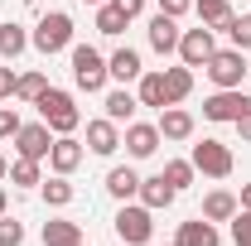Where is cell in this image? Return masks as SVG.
<instances>
[{
  "mask_svg": "<svg viewBox=\"0 0 251 246\" xmlns=\"http://www.w3.org/2000/svg\"><path fill=\"white\" fill-rule=\"evenodd\" d=\"M34 106H39V121L49 125L53 135H73V130L82 125L77 101H73V92H63V87H44V97H39Z\"/></svg>",
  "mask_w": 251,
  "mask_h": 246,
  "instance_id": "cell-1",
  "label": "cell"
},
{
  "mask_svg": "<svg viewBox=\"0 0 251 246\" xmlns=\"http://www.w3.org/2000/svg\"><path fill=\"white\" fill-rule=\"evenodd\" d=\"M68 58H73V87H77V92H87V97L106 92L111 73H106V58L97 53L92 44H73V49H68Z\"/></svg>",
  "mask_w": 251,
  "mask_h": 246,
  "instance_id": "cell-2",
  "label": "cell"
},
{
  "mask_svg": "<svg viewBox=\"0 0 251 246\" xmlns=\"http://www.w3.org/2000/svg\"><path fill=\"white\" fill-rule=\"evenodd\" d=\"M73 15H63V10H53V15H44L39 25H34L29 44L44 53V58H53V53H63V49H73Z\"/></svg>",
  "mask_w": 251,
  "mask_h": 246,
  "instance_id": "cell-3",
  "label": "cell"
},
{
  "mask_svg": "<svg viewBox=\"0 0 251 246\" xmlns=\"http://www.w3.org/2000/svg\"><path fill=\"white\" fill-rule=\"evenodd\" d=\"M116 237H121V246H145L150 237H155V213L145 208V203H121V213H116Z\"/></svg>",
  "mask_w": 251,
  "mask_h": 246,
  "instance_id": "cell-4",
  "label": "cell"
},
{
  "mask_svg": "<svg viewBox=\"0 0 251 246\" xmlns=\"http://www.w3.org/2000/svg\"><path fill=\"white\" fill-rule=\"evenodd\" d=\"M193 169L198 174H208V179H227L232 169H237V159H232V145H222V140H213V135H203L198 145H193Z\"/></svg>",
  "mask_w": 251,
  "mask_h": 246,
  "instance_id": "cell-5",
  "label": "cell"
},
{
  "mask_svg": "<svg viewBox=\"0 0 251 246\" xmlns=\"http://www.w3.org/2000/svg\"><path fill=\"white\" fill-rule=\"evenodd\" d=\"M203 73H208L213 87H242V77H247V53H242V49H218L213 58L203 63Z\"/></svg>",
  "mask_w": 251,
  "mask_h": 246,
  "instance_id": "cell-6",
  "label": "cell"
},
{
  "mask_svg": "<svg viewBox=\"0 0 251 246\" xmlns=\"http://www.w3.org/2000/svg\"><path fill=\"white\" fill-rule=\"evenodd\" d=\"M251 106V97L242 92V87H218V92L203 101V121H213V125H232L242 111Z\"/></svg>",
  "mask_w": 251,
  "mask_h": 246,
  "instance_id": "cell-7",
  "label": "cell"
},
{
  "mask_svg": "<svg viewBox=\"0 0 251 246\" xmlns=\"http://www.w3.org/2000/svg\"><path fill=\"white\" fill-rule=\"evenodd\" d=\"M218 29H208V25H198V29H184L179 34V63L184 68H203V63L218 53Z\"/></svg>",
  "mask_w": 251,
  "mask_h": 246,
  "instance_id": "cell-8",
  "label": "cell"
},
{
  "mask_svg": "<svg viewBox=\"0 0 251 246\" xmlns=\"http://www.w3.org/2000/svg\"><path fill=\"white\" fill-rule=\"evenodd\" d=\"M49 150H53V130L44 121H29V125H20V135H15V154L20 159H49Z\"/></svg>",
  "mask_w": 251,
  "mask_h": 246,
  "instance_id": "cell-9",
  "label": "cell"
},
{
  "mask_svg": "<svg viewBox=\"0 0 251 246\" xmlns=\"http://www.w3.org/2000/svg\"><path fill=\"white\" fill-rule=\"evenodd\" d=\"M121 145H126V154H130V159H150V154L159 150V125L130 121V125L121 130Z\"/></svg>",
  "mask_w": 251,
  "mask_h": 246,
  "instance_id": "cell-10",
  "label": "cell"
},
{
  "mask_svg": "<svg viewBox=\"0 0 251 246\" xmlns=\"http://www.w3.org/2000/svg\"><path fill=\"white\" fill-rule=\"evenodd\" d=\"M87 159V145L82 140H73V135H53V150H49V169L53 174H68L73 179V169Z\"/></svg>",
  "mask_w": 251,
  "mask_h": 246,
  "instance_id": "cell-11",
  "label": "cell"
},
{
  "mask_svg": "<svg viewBox=\"0 0 251 246\" xmlns=\"http://www.w3.org/2000/svg\"><path fill=\"white\" fill-rule=\"evenodd\" d=\"M82 145H87L92 154H101V159L116 154L121 150V125L111 121V116H97V121H87V140H82Z\"/></svg>",
  "mask_w": 251,
  "mask_h": 246,
  "instance_id": "cell-12",
  "label": "cell"
},
{
  "mask_svg": "<svg viewBox=\"0 0 251 246\" xmlns=\"http://www.w3.org/2000/svg\"><path fill=\"white\" fill-rule=\"evenodd\" d=\"M155 125H159V140H174V145L193 140V111H184V106H164Z\"/></svg>",
  "mask_w": 251,
  "mask_h": 246,
  "instance_id": "cell-13",
  "label": "cell"
},
{
  "mask_svg": "<svg viewBox=\"0 0 251 246\" xmlns=\"http://www.w3.org/2000/svg\"><path fill=\"white\" fill-rule=\"evenodd\" d=\"M179 20H169V15H155L150 20V29H145V39H150V49L155 53H179Z\"/></svg>",
  "mask_w": 251,
  "mask_h": 246,
  "instance_id": "cell-14",
  "label": "cell"
},
{
  "mask_svg": "<svg viewBox=\"0 0 251 246\" xmlns=\"http://www.w3.org/2000/svg\"><path fill=\"white\" fill-rule=\"evenodd\" d=\"M179 246H222L218 222H208L203 213L193 217V222H179Z\"/></svg>",
  "mask_w": 251,
  "mask_h": 246,
  "instance_id": "cell-15",
  "label": "cell"
},
{
  "mask_svg": "<svg viewBox=\"0 0 251 246\" xmlns=\"http://www.w3.org/2000/svg\"><path fill=\"white\" fill-rule=\"evenodd\" d=\"M135 198H140L150 213H164V208H174V198H179V193L164 184V174H150V179H140V193H135Z\"/></svg>",
  "mask_w": 251,
  "mask_h": 246,
  "instance_id": "cell-16",
  "label": "cell"
},
{
  "mask_svg": "<svg viewBox=\"0 0 251 246\" xmlns=\"http://www.w3.org/2000/svg\"><path fill=\"white\" fill-rule=\"evenodd\" d=\"M106 73H111V77H116V82H140V73H145V63H140V53H135V49H130V44H126V49H116V53H111V58H106Z\"/></svg>",
  "mask_w": 251,
  "mask_h": 246,
  "instance_id": "cell-17",
  "label": "cell"
},
{
  "mask_svg": "<svg viewBox=\"0 0 251 246\" xmlns=\"http://www.w3.org/2000/svg\"><path fill=\"white\" fill-rule=\"evenodd\" d=\"M106 193H111L116 203H130V198L140 193V174H135L130 164H116V169H106Z\"/></svg>",
  "mask_w": 251,
  "mask_h": 246,
  "instance_id": "cell-18",
  "label": "cell"
},
{
  "mask_svg": "<svg viewBox=\"0 0 251 246\" xmlns=\"http://www.w3.org/2000/svg\"><path fill=\"white\" fill-rule=\"evenodd\" d=\"M135 97H140V106H155V111H164V106H169L164 73H140V82H135Z\"/></svg>",
  "mask_w": 251,
  "mask_h": 246,
  "instance_id": "cell-19",
  "label": "cell"
},
{
  "mask_svg": "<svg viewBox=\"0 0 251 246\" xmlns=\"http://www.w3.org/2000/svg\"><path fill=\"white\" fill-rule=\"evenodd\" d=\"M101 106H106V116H111L116 125H130V121H135V111H140V97L126 92V87H116V92H106Z\"/></svg>",
  "mask_w": 251,
  "mask_h": 246,
  "instance_id": "cell-20",
  "label": "cell"
},
{
  "mask_svg": "<svg viewBox=\"0 0 251 246\" xmlns=\"http://www.w3.org/2000/svg\"><path fill=\"white\" fill-rule=\"evenodd\" d=\"M25 49H29V29L15 25V20H5V25H0V63H15Z\"/></svg>",
  "mask_w": 251,
  "mask_h": 246,
  "instance_id": "cell-21",
  "label": "cell"
},
{
  "mask_svg": "<svg viewBox=\"0 0 251 246\" xmlns=\"http://www.w3.org/2000/svg\"><path fill=\"white\" fill-rule=\"evenodd\" d=\"M44 246H82V227L73 217H53L44 222Z\"/></svg>",
  "mask_w": 251,
  "mask_h": 246,
  "instance_id": "cell-22",
  "label": "cell"
},
{
  "mask_svg": "<svg viewBox=\"0 0 251 246\" xmlns=\"http://www.w3.org/2000/svg\"><path fill=\"white\" fill-rule=\"evenodd\" d=\"M237 208H242V203H237V193H227V188H213V193L203 198V217H208V222H232Z\"/></svg>",
  "mask_w": 251,
  "mask_h": 246,
  "instance_id": "cell-23",
  "label": "cell"
},
{
  "mask_svg": "<svg viewBox=\"0 0 251 246\" xmlns=\"http://www.w3.org/2000/svg\"><path fill=\"white\" fill-rule=\"evenodd\" d=\"M39 198H44L49 208H68V203L77 198V188H73V179H68V174H53L49 184H39Z\"/></svg>",
  "mask_w": 251,
  "mask_h": 246,
  "instance_id": "cell-24",
  "label": "cell"
},
{
  "mask_svg": "<svg viewBox=\"0 0 251 246\" xmlns=\"http://www.w3.org/2000/svg\"><path fill=\"white\" fill-rule=\"evenodd\" d=\"M193 15H198V25L222 29V25L232 20V0H193Z\"/></svg>",
  "mask_w": 251,
  "mask_h": 246,
  "instance_id": "cell-25",
  "label": "cell"
},
{
  "mask_svg": "<svg viewBox=\"0 0 251 246\" xmlns=\"http://www.w3.org/2000/svg\"><path fill=\"white\" fill-rule=\"evenodd\" d=\"M164 87H169V106H179L188 92H193V68H164Z\"/></svg>",
  "mask_w": 251,
  "mask_h": 246,
  "instance_id": "cell-26",
  "label": "cell"
},
{
  "mask_svg": "<svg viewBox=\"0 0 251 246\" xmlns=\"http://www.w3.org/2000/svg\"><path fill=\"white\" fill-rule=\"evenodd\" d=\"M159 174H164V184L174 188V193H184V188L193 184V179H198V169H193V159H169V164H164Z\"/></svg>",
  "mask_w": 251,
  "mask_h": 246,
  "instance_id": "cell-27",
  "label": "cell"
},
{
  "mask_svg": "<svg viewBox=\"0 0 251 246\" xmlns=\"http://www.w3.org/2000/svg\"><path fill=\"white\" fill-rule=\"evenodd\" d=\"M5 184H15V188H39V184H44L39 159H20V154H15V164H10V179H5Z\"/></svg>",
  "mask_w": 251,
  "mask_h": 246,
  "instance_id": "cell-28",
  "label": "cell"
},
{
  "mask_svg": "<svg viewBox=\"0 0 251 246\" xmlns=\"http://www.w3.org/2000/svg\"><path fill=\"white\" fill-rule=\"evenodd\" d=\"M126 25H130V20H126V15L111 5V0H106V5H97V34L116 39V34H126Z\"/></svg>",
  "mask_w": 251,
  "mask_h": 246,
  "instance_id": "cell-29",
  "label": "cell"
},
{
  "mask_svg": "<svg viewBox=\"0 0 251 246\" xmlns=\"http://www.w3.org/2000/svg\"><path fill=\"white\" fill-rule=\"evenodd\" d=\"M227 39H232V49H242V53H251V15H232L227 25Z\"/></svg>",
  "mask_w": 251,
  "mask_h": 246,
  "instance_id": "cell-30",
  "label": "cell"
},
{
  "mask_svg": "<svg viewBox=\"0 0 251 246\" xmlns=\"http://www.w3.org/2000/svg\"><path fill=\"white\" fill-rule=\"evenodd\" d=\"M44 87H49V77H44V73H20L15 97H20V101H39V97H44Z\"/></svg>",
  "mask_w": 251,
  "mask_h": 246,
  "instance_id": "cell-31",
  "label": "cell"
},
{
  "mask_svg": "<svg viewBox=\"0 0 251 246\" xmlns=\"http://www.w3.org/2000/svg\"><path fill=\"white\" fill-rule=\"evenodd\" d=\"M227 227H232V246H251V208H237Z\"/></svg>",
  "mask_w": 251,
  "mask_h": 246,
  "instance_id": "cell-32",
  "label": "cell"
},
{
  "mask_svg": "<svg viewBox=\"0 0 251 246\" xmlns=\"http://www.w3.org/2000/svg\"><path fill=\"white\" fill-rule=\"evenodd\" d=\"M0 246H25V222L20 217H0Z\"/></svg>",
  "mask_w": 251,
  "mask_h": 246,
  "instance_id": "cell-33",
  "label": "cell"
},
{
  "mask_svg": "<svg viewBox=\"0 0 251 246\" xmlns=\"http://www.w3.org/2000/svg\"><path fill=\"white\" fill-rule=\"evenodd\" d=\"M20 111H15V106H10V101H5V106H0V140H15V135H20Z\"/></svg>",
  "mask_w": 251,
  "mask_h": 246,
  "instance_id": "cell-34",
  "label": "cell"
},
{
  "mask_svg": "<svg viewBox=\"0 0 251 246\" xmlns=\"http://www.w3.org/2000/svg\"><path fill=\"white\" fill-rule=\"evenodd\" d=\"M15 82H20V73H15L10 63H0V101H10V97H15Z\"/></svg>",
  "mask_w": 251,
  "mask_h": 246,
  "instance_id": "cell-35",
  "label": "cell"
},
{
  "mask_svg": "<svg viewBox=\"0 0 251 246\" xmlns=\"http://www.w3.org/2000/svg\"><path fill=\"white\" fill-rule=\"evenodd\" d=\"M188 10H193V0H159V15H169V20H184Z\"/></svg>",
  "mask_w": 251,
  "mask_h": 246,
  "instance_id": "cell-36",
  "label": "cell"
},
{
  "mask_svg": "<svg viewBox=\"0 0 251 246\" xmlns=\"http://www.w3.org/2000/svg\"><path fill=\"white\" fill-rule=\"evenodd\" d=\"M111 5L121 10L126 20H140V15H145V0H111Z\"/></svg>",
  "mask_w": 251,
  "mask_h": 246,
  "instance_id": "cell-37",
  "label": "cell"
},
{
  "mask_svg": "<svg viewBox=\"0 0 251 246\" xmlns=\"http://www.w3.org/2000/svg\"><path fill=\"white\" fill-rule=\"evenodd\" d=\"M232 125H237V135H242V145H251V106H247V111H242V116H237Z\"/></svg>",
  "mask_w": 251,
  "mask_h": 246,
  "instance_id": "cell-38",
  "label": "cell"
},
{
  "mask_svg": "<svg viewBox=\"0 0 251 246\" xmlns=\"http://www.w3.org/2000/svg\"><path fill=\"white\" fill-rule=\"evenodd\" d=\"M237 203H242V208H251V184H242V193H237Z\"/></svg>",
  "mask_w": 251,
  "mask_h": 246,
  "instance_id": "cell-39",
  "label": "cell"
},
{
  "mask_svg": "<svg viewBox=\"0 0 251 246\" xmlns=\"http://www.w3.org/2000/svg\"><path fill=\"white\" fill-rule=\"evenodd\" d=\"M5 179H10V159L0 154V184H5Z\"/></svg>",
  "mask_w": 251,
  "mask_h": 246,
  "instance_id": "cell-40",
  "label": "cell"
},
{
  "mask_svg": "<svg viewBox=\"0 0 251 246\" xmlns=\"http://www.w3.org/2000/svg\"><path fill=\"white\" fill-rule=\"evenodd\" d=\"M5 213H10V203H5V188H0V217H5Z\"/></svg>",
  "mask_w": 251,
  "mask_h": 246,
  "instance_id": "cell-41",
  "label": "cell"
},
{
  "mask_svg": "<svg viewBox=\"0 0 251 246\" xmlns=\"http://www.w3.org/2000/svg\"><path fill=\"white\" fill-rule=\"evenodd\" d=\"M87 5H106V0H87Z\"/></svg>",
  "mask_w": 251,
  "mask_h": 246,
  "instance_id": "cell-42",
  "label": "cell"
},
{
  "mask_svg": "<svg viewBox=\"0 0 251 246\" xmlns=\"http://www.w3.org/2000/svg\"><path fill=\"white\" fill-rule=\"evenodd\" d=\"M247 77H251V58H247Z\"/></svg>",
  "mask_w": 251,
  "mask_h": 246,
  "instance_id": "cell-43",
  "label": "cell"
},
{
  "mask_svg": "<svg viewBox=\"0 0 251 246\" xmlns=\"http://www.w3.org/2000/svg\"><path fill=\"white\" fill-rule=\"evenodd\" d=\"M164 246H179V242H164Z\"/></svg>",
  "mask_w": 251,
  "mask_h": 246,
  "instance_id": "cell-44",
  "label": "cell"
}]
</instances>
